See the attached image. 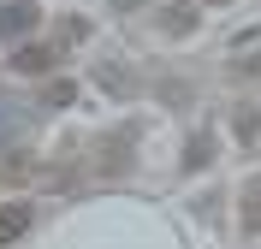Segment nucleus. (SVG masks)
<instances>
[{"mask_svg": "<svg viewBox=\"0 0 261 249\" xmlns=\"http://www.w3.org/2000/svg\"><path fill=\"white\" fill-rule=\"evenodd\" d=\"M244 232H261V172L244 184Z\"/></svg>", "mask_w": 261, "mask_h": 249, "instance_id": "nucleus-4", "label": "nucleus"}, {"mask_svg": "<svg viewBox=\"0 0 261 249\" xmlns=\"http://www.w3.org/2000/svg\"><path fill=\"white\" fill-rule=\"evenodd\" d=\"M255 131H261L255 113H238V136H244V143H255Z\"/></svg>", "mask_w": 261, "mask_h": 249, "instance_id": "nucleus-7", "label": "nucleus"}, {"mask_svg": "<svg viewBox=\"0 0 261 249\" xmlns=\"http://www.w3.org/2000/svg\"><path fill=\"white\" fill-rule=\"evenodd\" d=\"M202 6H226V0H202Z\"/></svg>", "mask_w": 261, "mask_h": 249, "instance_id": "nucleus-8", "label": "nucleus"}, {"mask_svg": "<svg viewBox=\"0 0 261 249\" xmlns=\"http://www.w3.org/2000/svg\"><path fill=\"white\" fill-rule=\"evenodd\" d=\"M36 30V6H24V0H18V6H6V12H0V36H30Z\"/></svg>", "mask_w": 261, "mask_h": 249, "instance_id": "nucleus-3", "label": "nucleus"}, {"mask_svg": "<svg viewBox=\"0 0 261 249\" xmlns=\"http://www.w3.org/2000/svg\"><path fill=\"white\" fill-rule=\"evenodd\" d=\"M30 232V202H0V249Z\"/></svg>", "mask_w": 261, "mask_h": 249, "instance_id": "nucleus-1", "label": "nucleus"}, {"mask_svg": "<svg viewBox=\"0 0 261 249\" xmlns=\"http://www.w3.org/2000/svg\"><path fill=\"white\" fill-rule=\"evenodd\" d=\"M161 24H166L172 36H184V30L196 24V18H190V6H166V18H161Z\"/></svg>", "mask_w": 261, "mask_h": 249, "instance_id": "nucleus-6", "label": "nucleus"}, {"mask_svg": "<svg viewBox=\"0 0 261 249\" xmlns=\"http://www.w3.org/2000/svg\"><path fill=\"white\" fill-rule=\"evenodd\" d=\"M12 66L24 71V77H42V71L54 66V48H42V42H30V48H18V53H12Z\"/></svg>", "mask_w": 261, "mask_h": 249, "instance_id": "nucleus-2", "label": "nucleus"}, {"mask_svg": "<svg viewBox=\"0 0 261 249\" xmlns=\"http://www.w3.org/2000/svg\"><path fill=\"white\" fill-rule=\"evenodd\" d=\"M71 101H77V83H71V77H60V83H48L42 107H71Z\"/></svg>", "mask_w": 261, "mask_h": 249, "instance_id": "nucleus-5", "label": "nucleus"}]
</instances>
